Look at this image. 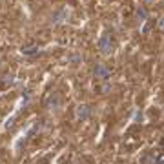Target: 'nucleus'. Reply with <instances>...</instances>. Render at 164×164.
Instances as JSON below:
<instances>
[{
  "label": "nucleus",
  "mask_w": 164,
  "mask_h": 164,
  "mask_svg": "<svg viewBox=\"0 0 164 164\" xmlns=\"http://www.w3.org/2000/svg\"><path fill=\"white\" fill-rule=\"evenodd\" d=\"M146 15H148V13H146V9H144V7H139V9H137V18H139L140 22L146 18Z\"/></svg>",
  "instance_id": "nucleus-7"
},
{
  "label": "nucleus",
  "mask_w": 164,
  "mask_h": 164,
  "mask_svg": "<svg viewBox=\"0 0 164 164\" xmlns=\"http://www.w3.org/2000/svg\"><path fill=\"white\" fill-rule=\"evenodd\" d=\"M93 75H95V79H98V80H108L109 75H111V71H109V68H106V66L97 64L93 68Z\"/></svg>",
  "instance_id": "nucleus-1"
},
{
  "label": "nucleus",
  "mask_w": 164,
  "mask_h": 164,
  "mask_svg": "<svg viewBox=\"0 0 164 164\" xmlns=\"http://www.w3.org/2000/svg\"><path fill=\"white\" fill-rule=\"evenodd\" d=\"M59 102H60V100H59V95H57V93H51V95L48 97L46 106H48L49 109H53V108H57V106H59Z\"/></svg>",
  "instance_id": "nucleus-4"
},
{
  "label": "nucleus",
  "mask_w": 164,
  "mask_h": 164,
  "mask_svg": "<svg viewBox=\"0 0 164 164\" xmlns=\"http://www.w3.org/2000/svg\"><path fill=\"white\" fill-rule=\"evenodd\" d=\"M87 115H90L87 106H79V108H77V118H79V120H86Z\"/></svg>",
  "instance_id": "nucleus-3"
},
{
  "label": "nucleus",
  "mask_w": 164,
  "mask_h": 164,
  "mask_svg": "<svg viewBox=\"0 0 164 164\" xmlns=\"http://www.w3.org/2000/svg\"><path fill=\"white\" fill-rule=\"evenodd\" d=\"M142 2H153V0H142Z\"/></svg>",
  "instance_id": "nucleus-9"
},
{
  "label": "nucleus",
  "mask_w": 164,
  "mask_h": 164,
  "mask_svg": "<svg viewBox=\"0 0 164 164\" xmlns=\"http://www.w3.org/2000/svg\"><path fill=\"white\" fill-rule=\"evenodd\" d=\"M159 27H160V31L164 33V18H160V20H159Z\"/></svg>",
  "instance_id": "nucleus-8"
},
{
  "label": "nucleus",
  "mask_w": 164,
  "mask_h": 164,
  "mask_svg": "<svg viewBox=\"0 0 164 164\" xmlns=\"http://www.w3.org/2000/svg\"><path fill=\"white\" fill-rule=\"evenodd\" d=\"M66 15H68V11H60V13H57L53 17L51 22H55V24H59V22H62V18H66Z\"/></svg>",
  "instance_id": "nucleus-6"
},
{
  "label": "nucleus",
  "mask_w": 164,
  "mask_h": 164,
  "mask_svg": "<svg viewBox=\"0 0 164 164\" xmlns=\"http://www.w3.org/2000/svg\"><path fill=\"white\" fill-rule=\"evenodd\" d=\"M98 49H100L102 55H108L111 51V38H109V35H102L98 38Z\"/></svg>",
  "instance_id": "nucleus-2"
},
{
  "label": "nucleus",
  "mask_w": 164,
  "mask_h": 164,
  "mask_svg": "<svg viewBox=\"0 0 164 164\" xmlns=\"http://www.w3.org/2000/svg\"><path fill=\"white\" fill-rule=\"evenodd\" d=\"M40 51L38 46H26V48H22V55H26V57H33V55H37Z\"/></svg>",
  "instance_id": "nucleus-5"
}]
</instances>
